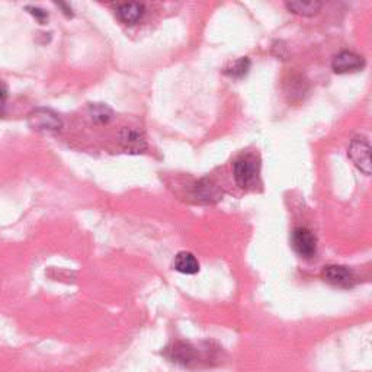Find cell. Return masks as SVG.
<instances>
[{"label":"cell","instance_id":"cell-15","mask_svg":"<svg viewBox=\"0 0 372 372\" xmlns=\"http://www.w3.org/2000/svg\"><path fill=\"white\" fill-rule=\"evenodd\" d=\"M26 9L29 10V13L33 15V17H34L40 24H44L45 21H49V13H46L44 9L37 8V6H28Z\"/></svg>","mask_w":372,"mask_h":372},{"label":"cell","instance_id":"cell-4","mask_svg":"<svg viewBox=\"0 0 372 372\" xmlns=\"http://www.w3.org/2000/svg\"><path fill=\"white\" fill-rule=\"evenodd\" d=\"M291 243L294 251L304 259H313L317 253V239L305 227H297L292 231Z\"/></svg>","mask_w":372,"mask_h":372},{"label":"cell","instance_id":"cell-1","mask_svg":"<svg viewBox=\"0 0 372 372\" xmlns=\"http://www.w3.org/2000/svg\"><path fill=\"white\" fill-rule=\"evenodd\" d=\"M28 126L38 133L54 134L63 127V121L54 111L46 110V108H37L28 115Z\"/></svg>","mask_w":372,"mask_h":372},{"label":"cell","instance_id":"cell-14","mask_svg":"<svg viewBox=\"0 0 372 372\" xmlns=\"http://www.w3.org/2000/svg\"><path fill=\"white\" fill-rule=\"evenodd\" d=\"M251 66H252L251 60L247 57H242V58L236 60L230 67H227L224 73L227 76L232 77V79H242V77H244L247 73H249Z\"/></svg>","mask_w":372,"mask_h":372},{"label":"cell","instance_id":"cell-9","mask_svg":"<svg viewBox=\"0 0 372 372\" xmlns=\"http://www.w3.org/2000/svg\"><path fill=\"white\" fill-rule=\"evenodd\" d=\"M167 356L170 361L180 365H191L196 361L198 350L186 342H176L172 348L167 350Z\"/></svg>","mask_w":372,"mask_h":372},{"label":"cell","instance_id":"cell-6","mask_svg":"<svg viewBox=\"0 0 372 372\" xmlns=\"http://www.w3.org/2000/svg\"><path fill=\"white\" fill-rule=\"evenodd\" d=\"M321 276L326 282L340 288H352L356 281L355 273L349 268L340 265L326 267L321 272Z\"/></svg>","mask_w":372,"mask_h":372},{"label":"cell","instance_id":"cell-10","mask_svg":"<svg viewBox=\"0 0 372 372\" xmlns=\"http://www.w3.org/2000/svg\"><path fill=\"white\" fill-rule=\"evenodd\" d=\"M146 8L142 3H122L117 8V15L126 25H135L144 17Z\"/></svg>","mask_w":372,"mask_h":372},{"label":"cell","instance_id":"cell-13","mask_svg":"<svg viewBox=\"0 0 372 372\" xmlns=\"http://www.w3.org/2000/svg\"><path fill=\"white\" fill-rule=\"evenodd\" d=\"M92 119L98 124H108L112 119V110L106 103H92L89 106Z\"/></svg>","mask_w":372,"mask_h":372},{"label":"cell","instance_id":"cell-12","mask_svg":"<svg viewBox=\"0 0 372 372\" xmlns=\"http://www.w3.org/2000/svg\"><path fill=\"white\" fill-rule=\"evenodd\" d=\"M285 6L288 10L301 15V17H314L320 12L323 3L317 2V0H307V2L300 0V2H288Z\"/></svg>","mask_w":372,"mask_h":372},{"label":"cell","instance_id":"cell-17","mask_svg":"<svg viewBox=\"0 0 372 372\" xmlns=\"http://www.w3.org/2000/svg\"><path fill=\"white\" fill-rule=\"evenodd\" d=\"M58 8L61 9H65V13L67 15V17H73V13H71V8L69 5H65V3H57Z\"/></svg>","mask_w":372,"mask_h":372},{"label":"cell","instance_id":"cell-5","mask_svg":"<svg viewBox=\"0 0 372 372\" xmlns=\"http://www.w3.org/2000/svg\"><path fill=\"white\" fill-rule=\"evenodd\" d=\"M118 142L119 146L130 154H140L147 149L143 133L133 127H122L118 133Z\"/></svg>","mask_w":372,"mask_h":372},{"label":"cell","instance_id":"cell-2","mask_svg":"<svg viewBox=\"0 0 372 372\" xmlns=\"http://www.w3.org/2000/svg\"><path fill=\"white\" fill-rule=\"evenodd\" d=\"M259 174V163L255 156L246 154L235 162V179L242 189H247L255 185Z\"/></svg>","mask_w":372,"mask_h":372},{"label":"cell","instance_id":"cell-3","mask_svg":"<svg viewBox=\"0 0 372 372\" xmlns=\"http://www.w3.org/2000/svg\"><path fill=\"white\" fill-rule=\"evenodd\" d=\"M348 154L353 164L365 175H371V144L362 135L355 137L350 144Z\"/></svg>","mask_w":372,"mask_h":372},{"label":"cell","instance_id":"cell-16","mask_svg":"<svg viewBox=\"0 0 372 372\" xmlns=\"http://www.w3.org/2000/svg\"><path fill=\"white\" fill-rule=\"evenodd\" d=\"M5 106H6V90L2 85H0V114H3Z\"/></svg>","mask_w":372,"mask_h":372},{"label":"cell","instance_id":"cell-11","mask_svg":"<svg viewBox=\"0 0 372 372\" xmlns=\"http://www.w3.org/2000/svg\"><path fill=\"white\" fill-rule=\"evenodd\" d=\"M174 268L183 275H195L199 272V262L191 252H179L175 256Z\"/></svg>","mask_w":372,"mask_h":372},{"label":"cell","instance_id":"cell-8","mask_svg":"<svg viewBox=\"0 0 372 372\" xmlns=\"http://www.w3.org/2000/svg\"><path fill=\"white\" fill-rule=\"evenodd\" d=\"M364 66H365L364 58L361 56H358V54L352 53V51L339 53L333 58V63H332V67H333L335 73H339V74L361 70Z\"/></svg>","mask_w":372,"mask_h":372},{"label":"cell","instance_id":"cell-7","mask_svg":"<svg viewBox=\"0 0 372 372\" xmlns=\"http://www.w3.org/2000/svg\"><path fill=\"white\" fill-rule=\"evenodd\" d=\"M223 196L221 189L219 188V185L214 183L211 179H201L196 182L194 186V198L203 204H212L220 201Z\"/></svg>","mask_w":372,"mask_h":372}]
</instances>
